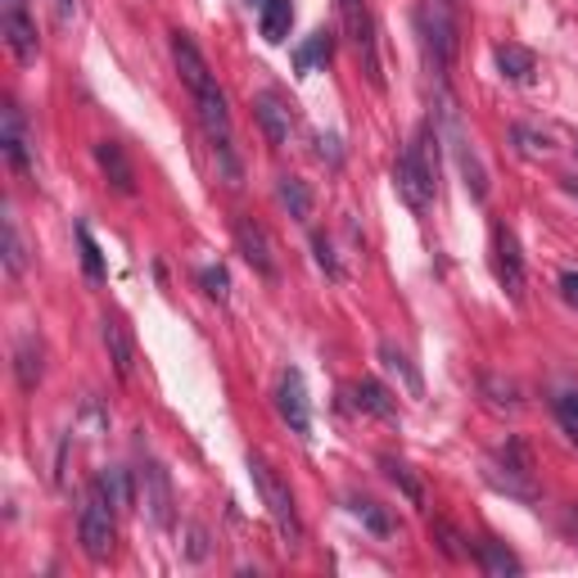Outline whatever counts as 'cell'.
I'll list each match as a JSON object with an SVG mask.
<instances>
[{
	"instance_id": "cell-30",
	"label": "cell",
	"mask_w": 578,
	"mask_h": 578,
	"mask_svg": "<svg viewBox=\"0 0 578 578\" xmlns=\"http://www.w3.org/2000/svg\"><path fill=\"white\" fill-rule=\"evenodd\" d=\"M77 249H82V272H87V281H104V253H100V245H95V236L87 226H77Z\"/></svg>"
},
{
	"instance_id": "cell-37",
	"label": "cell",
	"mask_w": 578,
	"mask_h": 578,
	"mask_svg": "<svg viewBox=\"0 0 578 578\" xmlns=\"http://www.w3.org/2000/svg\"><path fill=\"white\" fill-rule=\"evenodd\" d=\"M55 14H59V23H72L77 19V0H55Z\"/></svg>"
},
{
	"instance_id": "cell-35",
	"label": "cell",
	"mask_w": 578,
	"mask_h": 578,
	"mask_svg": "<svg viewBox=\"0 0 578 578\" xmlns=\"http://www.w3.org/2000/svg\"><path fill=\"white\" fill-rule=\"evenodd\" d=\"M313 253H317V267L330 276V281H339V258H335V249H330V240L326 236H313Z\"/></svg>"
},
{
	"instance_id": "cell-38",
	"label": "cell",
	"mask_w": 578,
	"mask_h": 578,
	"mask_svg": "<svg viewBox=\"0 0 578 578\" xmlns=\"http://www.w3.org/2000/svg\"><path fill=\"white\" fill-rule=\"evenodd\" d=\"M560 185H565V195H569V200H578V177H565Z\"/></svg>"
},
{
	"instance_id": "cell-31",
	"label": "cell",
	"mask_w": 578,
	"mask_h": 578,
	"mask_svg": "<svg viewBox=\"0 0 578 578\" xmlns=\"http://www.w3.org/2000/svg\"><path fill=\"white\" fill-rule=\"evenodd\" d=\"M552 407H556V420H560L565 439L578 447V394H556V398H552Z\"/></svg>"
},
{
	"instance_id": "cell-20",
	"label": "cell",
	"mask_w": 578,
	"mask_h": 578,
	"mask_svg": "<svg viewBox=\"0 0 578 578\" xmlns=\"http://www.w3.org/2000/svg\"><path fill=\"white\" fill-rule=\"evenodd\" d=\"M497 55V68H502L507 82H533V72H537V55L529 46H515V42H502L492 50Z\"/></svg>"
},
{
	"instance_id": "cell-22",
	"label": "cell",
	"mask_w": 578,
	"mask_h": 578,
	"mask_svg": "<svg viewBox=\"0 0 578 578\" xmlns=\"http://www.w3.org/2000/svg\"><path fill=\"white\" fill-rule=\"evenodd\" d=\"M91 488L104 497V502H109L113 511H127V507H132V475H127V471H118V466L95 471Z\"/></svg>"
},
{
	"instance_id": "cell-12",
	"label": "cell",
	"mask_w": 578,
	"mask_h": 578,
	"mask_svg": "<svg viewBox=\"0 0 578 578\" xmlns=\"http://www.w3.org/2000/svg\"><path fill=\"white\" fill-rule=\"evenodd\" d=\"M276 411H281V420L298 434V439H307L313 434V403H307V384H303V371H285L281 375V384H276Z\"/></svg>"
},
{
	"instance_id": "cell-18",
	"label": "cell",
	"mask_w": 578,
	"mask_h": 578,
	"mask_svg": "<svg viewBox=\"0 0 578 578\" xmlns=\"http://www.w3.org/2000/svg\"><path fill=\"white\" fill-rule=\"evenodd\" d=\"M349 394H353V407H358V411L379 416V420H398V403H394V394L384 389L379 379H371V375H366V379H358V384H353Z\"/></svg>"
},
{
	"instance_id": "cell-27",
	"label": "cell",
	"mask_w": 578,
	"mask_h": 578,
	"mask_svg": "<svg viewBox=\"0 0 578 578\" xmlns=\"http://www.w3.org/2000/svg\"><path fill=\"white\" fill-rule=\"evenodd\" d=\"M349 511L371 529V533H379V537H389L398 524H394V515L389 511H384L379 502H371V497H353V502H349Z\"/></svg>"
},
{
	"instance_id": "cell-24",
	"label": "cell",
	"mask_w": 578,
	"mask_h": 578,
	"mask_svg": "<svg viewBox=\"0 0 578 578\" xmlns=\"http://www.w3.org/2000/svg\"><path fill=\"white\" fill-rule=\"evenodd\" d=\"M379 362H384V371L403 375V384H407V394H411V398H420V394H426V379H420V371L411 366V358L398 349V343H389V339H384V343H379Z\"/></svg>"
},
{
	"instance_id": "cell-9",
	"label": "cell",
	"mask_w": 578,
	"mask_h": 578,
	"mask_svg": "<svg viewBox=\"0 0 578 578\" xmlns=\"http://www.w3.org/2000/svg\"><path fill=\"white\" fill-rule=\"evenodd\" d=\"M492 253V276H497V285H502L515 303L524 298V253H520V240H515V230L507 226V222H492V245H488Z\"/></svg>"
},
{
	"instance_id": "cell-25",
	"label": "cell",
	"mask_w": 578,
	"mask_h": 578,
	"mask_svg": "<svg viewBox=\"0 0 578 578\" xmlns=\"http://www.w3.org/2000/svg\"><path fill=\"white\" fill-rule=\"evenodd\" d=\"M276 200H281V208H290V217H298V222L313 217V190H307V181H298V177H281V181H276Z\"/></svg>"
},
{
	"instance_id": "cell-34",
	"label": "cell",
	"mask_w": 578,
	"mask_h": 578,
	"mask_svg": "<svg viewBox=\"0 0 578 578\" xmlns=\"http://www.w3.org/2000/svg\"><path fill=\"white\" fill-rule=\"evenodd\" d=\"M200 285H204V294H208V298L226 303V294H230V276H226V267H204V272H200Z\"/></svg>"
},
{
	"instance_id": "cell-4",
	"label": "cell",
	"mask_w": 578,
	"mask_h": 578,
	"mask_svg": "<svg viewBox=\"0 0 578 578\" xmlns=\"http://www.w3.org/2000/svg\"><path fill=\"white\" fill-rule=\"evenodd\" d=\"M488 484L497 492L515 497V502H537V479H533V452L524 447V439H507L488 456Z\"/></svg>"
},
{
	"instance_id": "cell-23",
	"label": "cell",
	"mask_w": 578,
	"mask_h": 578,
	"mask_svg": "<svg viewBox=\"0 0 578 578\" xmlns=\"http://www.w3.org/2000/svg\"><path fill=\"white\" fill-rule=\"evenodd\" d=\"M379 471H384V479H389L411 507H426V484H420V479L411 475L407 461H398V456H379Z\"/></svg>"
},
{
	"instance_id": "cell-7",
	"label": "cell",
	"mask_w": 578,
	"mask_h": 578,
	"mask_svg": "<svg viewBox=\"0 0 578 578\" xmlns=\"http://www.w3.org/2000/svg\"><path fill=\"white\" fill-rule=\"evenodd\" d=\"M339 19L343 32L362 59V72L371 77V87L384 91V72H379V42H375V14H371V0H339Z\"/></svg>"
},
{
	"instance_id": "cell-13",
	"label": "cell",
	"mask_w": 578,
	"mask_h": 578,
	"mask_svg": "<svg viewBox=\"0 0 578 578\" xmlns=\"http://www.w3.org/2000/svg\"><path fill=\"white\" fill-rule=\"evenodd\" d=\"M253 118H258V127H262V136H267V145H272V149L290 145L294 113H290V104H285L276 91H262V95L253 100Z\"/></svg>"
},
{
	"instance_id": "cell-6",
	"label": "cell",
	"mask_w": 578,
	"mask_h": 578,
	"mask_svg": "<svg viewBox=\"0 0 578 578\" xmlns=\"http://www.w3.org/2000/svg\"><path fill=\"white\" fill-rule=\"evenodd\" d=\"M77 543H82V552H87L91 565H104L113 556V547H118L113 507L104 502L95 488H87V502H82V511H77Z\"/></svg>"
},
{
	"instance_id": "cell-32",
	"label": "cell",
	"mask_w": 578,
	"mask_h": 578,
	"mask_svg": "<svg viewBox=\"0 0 578 578\" xmlns=\"http://www.w3.org/2000/svg\"><path fill=\"white\" fill-rule=\"evenodd\" d=\"M23 267H27V253H23V240H19V222L5 217V272L23 276Z\"/></svg>"
},
{
	"instance_id": "cell-11",
	"label": "cell",
	"mask_w": 578,
	"mask_h": 578,
	"mask_svg": "<svg viewBox=\"0 0 578 578\" xmlns=\"http://www.w3.org/2000/svg\"><path fill=\"white\" fill-rule=\"evenodd\" d=\"M236 249L245 253V262L253 267L258 276L276 281L281 262H276V245H272V236H267V226H262V222H253V217H236Z\"/></svg>"
},
{
	"instance_id": "cell-1",
	"label": "cell",
	"mask_w": 578,
	"mask_h": 578,
	"mask_svg": "<svg viewBox=\"0 0 578 578\" xmlns=\"http://www.w3.org/2000/svg\"><path fill=\"white\" fill-rule=\"evenodd\" d=\"M172 64L181 72V82L190 91V100H195L200 109V123H204V136L217 154V163L226 172L230 185H240V159H236V132H230V109H226V95L217 87V77L204 59V50L195 46V36L190 32H172Z\"/></svg>"
},
{
	"instance_id": "cell-10",
	"label": "cell",
	"mask_w": 578,
	"mask_h": 578,
	"mask_svg": "<svg viewBox=\"0 0 578 578\" xmlns=\"http://www.w3.org/2000/svg\"><path fill=\"white\" fill-rule=\"evenodd\" d=\"M0 36L19 64H32L42 55V36H36V23L27 14V0H0Z\"/></svg>"
},
{
	"instance_id": "cell-14",
	"label": "cell",
	"mask_w": 578,
	"mask_h": 578,
	"mask_svg": "<svg viewBox=\"0 0 578 578\" xmlns=\"http://www.w3.org/2000/svg\"><path fill=\"white\" fill-rule=\"evenodd\" d=\"M95 163H100L104 181L118 190V195H136V168H132L127 149H123L118 140H100V145H95Z\"/></svg>"
},
{
	"instance_id": "cell-33",
	"label": "cell",
	"mask_w": 578,
	"mask_h": 578,
	"mask_svg": "<svg viewBox=\"0 0 578 578\" xmlns=\"http://www.w3.org/2000/svg\"><path fill=\"white\" fill-rule=\"evenodd\" d=\"M484 394H492L488 403L497 407V411H520V389H515V384H502V379H484Z\"/></svg>"
},
{
	"instance_id": "cell-3",
	"label": "cell",
	"mask_w": 578,
	"mask_h": 578,
	"mask_svg": "<svg viewBox=\"0 0 578 578\" xmlns=\"http://www.w3.org/2000/svg\"><path fill=\"white\" fill-rule=\"evenodd\" d=\"M249 475H253V488H258V497H262V507H267V515H272V524L281 529V537L290 547H298L303 543V520H298V507H294V492H290V484L267 466V456H258V452H249Z\"/></svg>"
},
{
	"instance_id": "cell-36",
	"label": "cell",
	"mask_w": 578,
	"mask_h": 578,
	"mask_svg": "<svg viewBox=\"0 0 578 578\" xmlns=\"http://www.w3.org/2000/svg\"><path fill=\"white\" fill-rule=\"evenodd\" d=\"M560 298H565L569 307H578V272H565V276H560Z\"/></svg>"
},
{
	"instance_id": "cell-15",
	"label": "cell",
	"mask_w": 578,
	"mask_h": 578,
	"mask_svg": "<svg viewBox=\"0 0 578 578\" xmlns=\"http://www.w3.org/2000/svg\"><path fill=\"white\" fill-rule=\"evenodd\" d=\"M0 149H5V163H10L14 172H27V168H32L27 132H23V113H19V104H5V109H0Z\"/></svg>"
},
{
	"instance_id": "cell-29",
	"label": "cell",
	"mask_w": 578,
	"mask_h": 578,
	"mask_svg": "<svg viewBox=\"0 0 578 578\" xmlns=\"http://www.w3.org/2000/svg\"><path fill=\"white\" fill-rule=\"evenodd\" d=\"M511 140H515V149L524 154V159H547L552 154V136L547 132H537V127H511Z\"/></svg>"
},
{
	"instance_id": "cell-5",
	"label": "cell",
	"mask_w": 578,
	"mask_h": 578,
	"mask_svg": "<svg viewBox=\"0 0 578 578\" xmlns=\"http://www.w3.org/2000/svg\"><path fill=\"white\" fill-rule=\"evenodd\" d=\"M416 32H420V50H426L430 72L443 82L452 59H456V19H452V10L443 5V0H426V5L416 10Z\"/></svg>"
},
{
	"instance_id": "cell-26",
	"label": "cell",
	"mask_w": 578,
	"mask_h": 578,
	"mask_svg": "<svg viewBox=\"0 0 578 578\" xmlns=\"http://www.w3.org/2000/svg\"><path fill=\"white\" fill-rule=\"evenodd\" d=\"M330 55H335V36L330 32H313V36H307V46L294 50V68L298 72H313V68L330 64Z\"/></svg>"
},
{
	"instance_id": "cell-21",
	"label": "cell",
	"mask_w": 578,
	"mask_h": 578,
	"mask_svg": "<svg viewBox=\"0 0 578 578\" xmlns=\"http://www.w3.org/2000/svg\"><path fill=\"white\" fill-rule=\"evenodd\" d=\"M475 560H479V569L492 574V578H507V574H520V569H524L520 556H515L507 543H497V537H484V543L475 547Z\"/></svg>"
},
{
	"instance_id": "cell-8",
	"label": "cell",
	"mask_w": 578,
	"mask_h": 578,
	"mask_svg": "<svg viewBox=\"0 0 578 578\" xmlns=\"http://www.w3.org/2000/svg\"><path fill=\"white\" fill-rule=\"evenodd\" d=\"M136 488H140V502H145L149 520L168 533L177 524V492H172V475L163 471V461L145 456V466L136 471Z\"/></svg>"
},
{
	"instance_id": "cell-19",
	"label": "cell",
	"mask_w": 578,
	"mask_h": 578,
	"mask_svg": "<svg viewBox=\"0 0 578 578\" xmlns=\"http://www.w3.org/2000/svg\"><path fill=\"white\" fill-rule=\"evenodd\" d=\"M258 27H262L267 42L281 46L290 36V27H294V5L290 0H258Z\"/></svg>"
},
{
	"instance_id": "cell-17",
	"label": "cell",
	"mask_w": 578,
	"mask_h": 578,
	"mask_svg": "<svg viewBox=\"0 0 578 578\" xmlns=\"http://www.w3.org/2000/svg\"><path fill=\"white\" fill-rule=\"evenodd\" d=\"M100 335H104V349H109V362L123 379L132 375V362H136V349H132V335L123 326V317H104L100 321Z\"/></svg>"
},
{
	"instance_id": "cell-2",
	"label": "cell",
	"mask_w": 578,
	"mask_h": 578,
	"mask_svg": "<svg viewBox=\"0 0 578 578\" xmlns=\"http://www.w3.org/2000/svg\"><path fill=\"white\" fill-rule=\"evenodd\" d=\"M394 185L411 213H430V204L439 195V127L434 123H420L411 145L398 154Z\"/></svg>"
},
{
	"instance_id": "cell-16",
	"label": "cell",
	"mask_w": 578,
	"mask_h": 578,
	"mask_svg": "<svg viewBox=\"0 0 578 578\" xmlns=\"http://www.w3.org/2000/svg\"><path fill=\"white\" fill-rule=\"evenodd\" d=\"M14 375H19V389L36 394V384L46 379V343L42 335H23L19 349H14Z\"/></svg>"
},
{
	"instance_id": "cell-28",
	"label": "cell",
	"mask_w": 578,
	"mask_h": 578,
	"mask_svg": "<svg viewBox=\"0 0 578 578\" xmlns=\"http://www.w3.org/2000/svg\"><path fill=\"white\" fill-rule=\"evenodd\" d=\"M430 537H434V543H439V552L447 556V560H471V547H466V537H461L447 520H434L430 524Z\"/></svg>"
}]
</instances>
